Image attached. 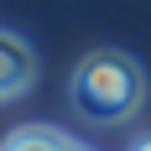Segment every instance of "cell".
<instances>
[{
	"mask_svg": "<svg viewBox=\"0 0 151 151\" xmlns=\"http://www.w3.org/2000/svg\"><path fill=\"white\" fill-rule=\"evenodd\" d=\"M68 99H73V109L89 125H120V120H130L141 109V99H146V73H141L136 58L104 47V52H89V58L73 68Z\"/></svg>",
	"mask_w": 151,
	"mask_h": 151,
	"instance_id": "obj_1",
	"label": "cell"
},
{
	"mask_svg": "<svg viewBox=\"0 0 151 151\" xmlns=\"http://www.w3.org/2000/svg\"><path fill=\"white\" fill-rule=\"evenodd\" d=\"M31 83H37V52L21 31H5L0 37V99L16 104Z\"/></svg>",
	"mask_w": 151,
	"mask_h": 151,
	"instance_id": "obj_2",
	"label": "cell"
},
{
	"mask_svg": "<svg viewBox=\"0 0 151 151\" xmlns=\"http://www.w3.org/2000/svg\"><path fill=\"white\" fill-rule=\"evenodd\" d=\"M5 151H83V141H73L58 125H16L5 136Z\"/></svg>",
	"mask_w": 151,
	"mask_h": 151,
	"instance_id": "obj_3",
	"label": "cell"
},
{
	"mask_svg": "<svg viewBox=\"0 0 151 151\" xmlns=\"http://www.w3.org/2000/svg\"><path fill=\"white\" fill-rule=\"evenodd\" d=\"M136 151H151V136H146V141H136Z\"/></svg>",
	"mask_w": 151,
	"mask_h": 151,
	"instance_id": "obj_4",
	"label": "cell"
}]
</instances>
